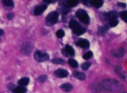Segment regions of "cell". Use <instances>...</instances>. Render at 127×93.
I'll return each instance as SVG.
<instances>
[{"label":"cell","mask_w":127,"mask_h":93,"mask_svg":"<svg viewBox=\"0 0 127 93\" xmlns=\"http://www.w3.org/2000/svg\"><path fill=\"white\" fill-rule=\"evenodd\" d=\"M58 17L59 14L56 11L50 12L46 17V24L48 26H53L58 21Z\"/></svg>","instance_id":"obj_1"},{"label":"cell","mask_w":127,"mask_h":93,"mask_svg":"<svg viewBox=\"0 0 127 93\" xmlns=\"http://www.w3.org/2000/svg\"><path fill=\"white\" fill-rule=\"evenodd\" d=\"M76 16L82 22L85 24H89L90 19L88 13L83 9H79L76 12Z\"/></svg>","instance_id":"obj_2"},{"label":"cell","mask_w":127,"mask_h":93,"mask_svg":"<svg viewBox=\"0 0 127 93\" xmlns=\"http://www.w3.org/2000/svg\"><path fill=\"white\" fill-rule=\"evenodd\" d=\"M34 58L37 61L42 62L47 61L49 59V56L47 53H43L40 51H37L34 53Z\"/></svg>","instance_id":"obj_3"},{"label":"cell","mask_w":127,"mask_h":93,"mask_svg":"<svg viewBox=\"0 0 127 93\" xmlns=\"http://www.w3.org/2000/svg\"><path fill=\"white\" fill-rule=\"evenodd\" d=\"M55 74L57 77L63 78H66L68 76V75H69V73H68V72L66 70L60 69L55 72Z\"/></svg>","instance_id":"obj_4"},{"label":"cell","mask_w":127,"mask_h":93,"mask_svg":"<svg viewBox=\"0 0 127 93\" xmlns=\"http://www.w3.org/2000/svg\"><path fill=\"white\" fill-rule=\"evenodd\" d=\"M108 81H105L106 84L105 83V87H107V89H116L118 88L119 85H118V83L115 81H112V80H107Z\"/></svg>","instance_id":"obj_5"},{"label":"cell","mask_w":127,"mask_h":93,"mask_svg":"<svg viewBox=\"0 0 127 93\" xmlns=\"http://www.w3.org/2000/svg\"><path fill=\"white\" fill-rule=\"evenodd\" d=\"M76 45L78 46L81 47V48H88L89 47V41H88L87 39H81L79 41H78L76 43Z\"/></svg>","instance_id":"obj_6"},{"label":"cell","mask_w":127,"mask_h":93,"mask_svg":"<svg viewBox=\"0 0 127 93\" xmlns=\"http://www.w3.org/2000/svg\"><path fill=\"white\" fill-rule=\"evenodd\" d=\"M47 9V6L46 5H41V6H38L36 7L34 10V14L35 16H39L41 14L43 13Z\"/></svg>","instance_id":"obj_7"},{"label":"cell","mask_w":127,"mask_h":93,"mask_svg":"<svg viewBox=\"0 0 127 93\" xmlns=\"http://www.w3.org/2000/svg\"><path fill=\"white\" fill-rule=\"evenodd\" d=\"M125 54V50L124 49V48H120L119 49H118V50H117L116 51L113 52V54L115 57H122L124 56Z\"/></svg>","instance_id":"obj_8"},{"label":"cell","mask_w":127,"mask_h":93,"mask_svg":"<svg viewBox=\"0 0 127 93\" xmlns=\"http://www.w3.org/2000/svg\"><path fill=\"white\" fill-rule=\"evenodd\" d=\"M60 88L64 92H69L73 90V86L70 83H64L61 85Z\"/></svg>","instance_id":"obj_9"},{"label":"cell","mask_w":127,"mask_h":93,"mask_svg":"<svg viewBox=\"0 0 127 93\" xmlns=\"http://www.w3.org/2000/svg\"><path fill=\"white\" fill-rule=\"evenodd\" d=\"M30 79L27 77H24L22 78L21 79H20L18 81V85L20 86H26L29 83Z\"/></svg>","instance_id":"obj_10"},{"label":"cell","mask_w":127,"mask_h":93,"mask_svg":"<svg viewBox=\"0 0 127 93\" xmlns=\"http://www.w3.org/2000/svg\"><path fill=\"white\" fill-rule=\"evenodd\" d=\"M12 92L13 93H26L27 92V89L24 86H17L13 89Z\"/></svg>","instance_id":"obj_11"},{"label":"cell","mask_w":127,"mask_h":93,"mask_svg":"<svg viewBox=\"0 0 127 93\" xmlns=\"http://www.w3.org/2000/svg\"><path fill=\"white\" fill-rule=\"evenodd\" d=\"M64 50H65V51L66 52L67 54H68V55L71 56H73L74 55V54H75V52H74V49H73L71 46L68 45V44L66 45Z\"/></svg>","instance_id":"obj_12"},{"label":"cell","mask_w":127,"mask_h":93,"mask_svg":"<svg viewBox=\"0 0 127 93\" xmlns=\"http://www.w3.org/2000/svg\"><path fill=\"white\" fill-rule=\"evenodd\" d=\"M74 76L76 78L79 80H84L86 78V75L84 73L80 72H76L74 74Z\"/></svg>","instance_id":"obj_13"},{"label":"cell","mask_w":127,"mask_h":93,"mask_svg":"<svg viewBox=\"0 0 127 93\" xmlns=\"http://www.w3.org/2000/svg\"><path fill=\"white\" fill-rule=\"evenodd\" d=\"M90 2L93 6H94L96 8H100V7H102L103 3H104L103 1H101V0H93V1H91Z\"/></svg>","instance_id":"obj_14"},{"label":"cell","mask_w":127,"mask_h":93,"mask_svg":"<svg viewBox=\"0 0 127 93\" xmlns=\"http://www.w3.org/2000/svg\"><path fill=\"white\" fill-rule=\"evenodd\" d=\"M105 15H106L107 18L110 20V19L117 18L118 17V16H119V14L116 11H110L109 13H107Z\"/></svg>","instance_id":"obj_15"},{"label":"cell","mask_w":127,"mask_h":93,"mask_svg":"<svg viewBox=\"0 0 127 93\" xmlns=\"http://www.w3.org/2000/svg\"><path fill=\"white\" fill-rule=\"evenodd\" d=\"M69 27H70L72 30H74L80 27V25H79V24L76 22V21L74 20H71L70 22H69Z\"/></svg>","instance_id":"obj_16"},{"label":"cell","mask_w":127,"mask_h":93,"mask_svg":"<svg viewBox=\"0 0 127 93\" xmlns=\"http://www.w3.org/2000/svg\"><path fill=\"white\" fill-rule=\"evenodd\" d=\"M109 26L111 27H116L119 24V20L117 19V18H112L109 20Z\"/></svg>","instance_id":"obj_17"},{"label":"cell","mask_w":127,"mask_h":93,"mask_svg":"<svg viewBox=\"0 0 127 93\" xmlns=\"http://www.w3.org/2000/svg\"><path fill=\"white\" fill-rule=\"evenodd\" d=\"M74 33L77 35H81L84 34L86 32V29L82 28V27H79V28H76V29L74 30Z\"/></svg>","instance_id":"obj_18"},{"label":"cell","mask_w":127,"mask_h":93,"mask_svg":"<svg viewBox=\"0 0 127 93\" xmlns=\"http://www.w3.org/2000/svg\"><path fill=\"white\" fill-rule=\"evenodd\" d=\"M78 4V1L76 0H69L66 1V6L68 7H74Z\"/></svg>","instance_id":"obj_19"},{"label":"cell","mask_w":127,"mask_h":93,"mask_svg":"<svg viewBox=\"0 0 127 93\" xmlns=\"http://www.w3.org/2000/svg\"><path fill=\"white\" fill-rule=\"evenodd\" d=\"M68 63L69 65L73 68H78V63L76 60L73 59H69L68 60Z\"/></svg>","instance_id":"obj_20"},{"label":"cell","mask_w":127,"mask_h":93,"mask_svg":"<svg viewBox=\"0 0 127 93\" xmlns=\"http://www.w3.org/2000/svg\"><path fill=\"white\" fill-rule=\"evenodd\" d=\"M22 52L25 54H29L31 52V48L29 44L27 45H24L22 48Z\"/></svg>","instance_id":"obj_21"},{"label":"cell","mask_w":127,"mask_h":93,"mask_svg":"<svg viewBox=\"0 0 127 93\" xmlns=\"http://www.w3.org/2000/svg\"><path fill=\"white\" fill-rule=\"evenodd\" d=\"M2 2L5 6L7 7H14V2L11 0H4V1H2Z\"/></svg>","instance_id":"obj_22"},{"label":"cell","mask_w":127,"mask_h":93,"mask_svg":"<svg viewBox=\"0 0 127 93\" xmlns=\"http://www.w3.org/2000/svg\"><path fill=\"white\" fill-rule=\"evenodd\" d=\"M91 65V63L90 62H86L83 63L81 65V68L83 70H87L89 69V67Z\"/></svg>","instance_id":"obj_23"},{"label":"cell","mask_w":127,"mask_h":93,"mask_svg":"<svg viewBox=\"0 0 127 93\" xmlns=\"http://www.w3.org/2000/svg\"><path fill=\"white\" fill-rule=\"evenodd\" d=\"M52 62L55 64H64V60L60 58H57V59H52Z\"/></svg>","instance_id":"obj_24"},{"label":"cell","mask_w":127,"mask_h":93,"mask_svg":"<svg viewBox=\"0 0 127 93\" xmlns=\"http://www.w3.org/2000/svg\"><path fill=\"white\" fill-rule=\"evenodd\" d=\"M93 56V52L88 51V53L84 54V55L83 56V58H84V59H85V60H88V59H90Z\"/></svg>","instance_id":"obj_25"},{"label":"cell","mask_w":127,"mask_h":93,"mask_svg":"<svg viewBox=\"0 0 127 93\" xmlns=\"http://www.w3.org/2000/svg\"><path fill=\"white\" fill-rule=\"evenodd\" d=\"M106 28L104 27H100L99 28L98 30V33H99V35H104V34L106 32Z\"/></svg>","instance_id":"obj_26"},{"label":"cell","mask_w":127,"mask_h":93,"mask_svg":"<svg viewBox=\"0 0 127 93\" xmlns=\"http://www.w3.org/2000/svg\"><path fill=\"white\" fill-rule=\"evenodd\" d=\"M56 34H57V36L58 38H62L64 37L65 33H64V30H58L57 32V33H56Z\"/></svg>","instance_id":"obj_27"},{"label":"cell","mask_w":127,"mask_h":93,"mask_svg":"<svg viewBox=\"0 0 127 93\" xmlns=\"http://www.w3.org/2000/svg\"><path fill=\"white\" fill-rule=\"evenodd\" d=\"M120 16L122 20H124L125 22L127 23V11H123L120 13Z\"/></svg>","instance_id":"obj_28"},{"label":"cell","mask_w":127,"mask_h":93,"mask_svg":"<svg viewBox=\"0 0 127 93\" xmlns=\"http://www.w3.org/2000/svg\"><path fill=\"white\" fill-rule=\"evenodd\" d=\"M47 77L46 75H41V76H40L38 78V81H40V82H45V81H46V80H47Z\"/></svg>","instance_id":"obj_29"},{"label":"cell","mask_w":127,"mask_h":93,"mask_svg":"<svg viewBox=\"0 0 127 93\" xmlns=\"http://www.w3.org/2000/svg\"><path fill=\"white\" fill-rule=\"evenodd\" d=\"M14 15L13 13H11V12H9V13L7 14V19H8V20L12 19L14 18Z\"/></svg>","instance_id":"obj_30"},{"label":"cell","mask_w":127,"mask_h":93,"mask_svg":"<svg viewBox=\"0 0 127 93\" xmlns=\"http://www.w3.org/2000/svg\"><path fill=\"white\" fill-rule=\"evenodd\" d=\"M118 6H119L120 7H124V8H125V7H126V4L125 3H123V2H119V3L117 4Z\"/></svg>","instance_id":"obj_31"},{"label":"cell","mask_w":127,"mask_h":93,"mask_svg":"<svg viewBox=\"0 0 127 93\" xmlns=\"http://www.w3.org/2000/svg\"><path fill=\"white\" fill-rule=\"evenodd\" d=\"M62 54H63V55H64L66 57H68V54H67V53H66V52L65 51V50H64V49H62Z\"/></svg>","instance_id":"obj_32"},{"label":"cell","mask_w":127,"mask_h":93,"mask_svg":"<svg viewBox=\"0 0 127 93\" xmlns=\"http://www.w3.org/2000/svg\"><path fill=\"white\" fill-rule=\"evenodd\" d=\"M4 30L2 29H0V37L1 36H2L4 35Z\"/></svg>","instance_id":"obj_33"}]
</instances>
